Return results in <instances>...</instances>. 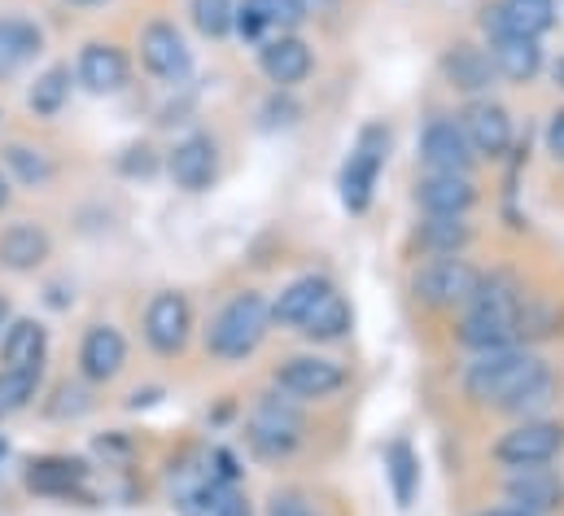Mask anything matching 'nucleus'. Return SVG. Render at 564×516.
<instances>
[{
	"label": "nucleus",
	"mask_w": 564,
	"mask_h": 516,
	"mask_svg": "<svg viewBox=\"0 0 564 516\" xmlns=\"http://www.w3.org/2000/svg\"><path fill=\"white\" fill-rule=\"evenodd\" d=\"M525 284L512 271H481V284L473 302L464 307L459 320V346L473 355L499 351V346H521V307H525Z\"/></svg>",
	"instance_id": "1"
},
{
	"label": "nucleus",
	"mask_w": 564,
	"mask_h": 516,
	"mask_svg": "<svg viewBox=\"0 0 564 516\" xmlns=\"http://www.w3.org/2000/svg\"><path fill=\"white\" fill-rule=\"evenodd\" d=\"M268 333H272V302L259 289H246V293H232L215 311L206 329V351L219 364H241L263 346Z\"/></svg>",
	"instance_id": "2"
},
{
	"label": "nucleus",
	"mask_w": 564,
	"mask_h": 516,
	"mask_svg": "<svg viewBox=\"0 0 564 516\" xmlns=\"http://www.w3.org/2000/svg\"><path fill=\"white\" fill-rule=\"evenodd\" d=\"M547 373V364L530 351V346H499V351H481L468 368H464V394L481 407L503 411L508 398H517L530 381H539Z\"/></svg>",
	"instance_id": "3"
},
{
	"label": "nucleus",
	"mask_w": 564,
	"mask_h": 516,
	"mask_svg": "<svg viewBox=\"0 0 564 516\" xmlns=\"http://www.w3.org/2000/svg\"><path fill=\"white\" fill-rule=\"evenodd\" d=\"M302 411H297V402L281 394V389H268V394H259L254 398V407H250V416H246V442H250V451L259 455V460H289L297 447H302Z\"/></svg>",
	"instance_id": "4"
},
{
	"label": "nucleus",
	"mask_w": 564,
	"mask_h": 516,
	"mask_svg": "<svg viewBox=\"0 0 564 516\" xmlns=\"http://www.w3.org/2000/svg\"><path fill=\"white\" fill-rule=\"evenodd\" d=\"M477 284H481V267L468 262L464 255L429 258L412 276V293L429 311H464L473 302Z\"/></svg>",
	"instance_id": "5"
},
{
	"label": "nucleus",
	"mask_w": 564,
	"mask_h": 516,
	"mask_svg": "<svg viewBox=\"0 0 564 516\" xmlns=\"http://www.w3.org/2000/svg\"><path fill=\"white\" fill-rule=\"evenodd\" d=\"M386 153H390V128L368 123V128L359 131V144H355V153L346 158L341 180H337V189H341V206H346L350 215H364V211L372 206V193H377Z\"/></svg>",
	"instance_id": "6"
},
{
	"label": "nucleus",
	"mask_w": 564,
	"mask_h": 516,
	"mask_svg": "<svg viewBox=\"0 0 564 516\" xmlns=\"http://www.w3.org/2000/svg\"><path fill=\"white\" fill-rule=\"evenodd\" d=\"M564 451V424L552 416H539V420H517L508 433H499V442L490 447V455L503 464V469H539V464H552Z\"/></svg>",
	"instance_id": "7"
},
{
	"label": "nucleus",
	"mask_w": 564,
	"mask_h": 516,
	"mask_svg": "<svg viewBox=\"0 0 564 516\" xmlns=\"http://www.w3.org/2000/svg\"><path fill=\"white\" fill-rule=\"evenodd\" d=\"M141 329L153 355H162V359L184 355V346L193 337V302H188V293H180V289L153 293L149 307H144Z\"/></svg>",
	"instance_id": "8"
},
{
	"label": "nucleus",
	"mask_w": 564,
	"mask_h": 516,
	"mask_svg": "<svg viewBox=\"0 0 564 516\" xmlns=\"http://www.w3.org/2000/svg\"><path fill=\"white\" fill-rule=\"evenodd\" d=\"M141 66L166 88H175V84H184L193 75V49H188V40H184V31L175 22H166V18L144 22Z\"/></svg>",
	"instance_id": "9"
},
{
	"label": "nucleus",
	"mask_w": 564,
	"mask_h": 516,
	"mask_svg": "<svg viewBox=\"0 0 564 516\" xmlns=\"http://www.w3.org/2000/svg\"><path fill=\"white\" fill-rule=\"evenodd\" d=\"M272 386L289 394L293 402H324L346 386V368L328 355H293L272 373Z\"/></svg>",
	"instance_id": "10"
},
{
	"label": "nucleus",
	"mask_w": 564,
	"mask_h": 516,
	"mask_svg": "<svg viewBox=\"0 0 564 516\" xmlns=\"http://www.w3.org/2000/svg\"><path fill=\"white\" fill-rule=\"evenodd\" d=\"M75 84L93 97H119L132 84V57L115 40H88L75 57Z\"/></svg>",
	"instance_id": "11"
},
{
	"label": "nucleus",
	"mask_w": 564,
	"mask_h": 516,
	"mask_svg": "<svg viewBox=\"0 0 564 516\" xmlns=\"http://www.w3.org/2000/svg\"><path fill=\"white\" fill-rule=\"evenodd\" d=\"M166 175L184 193H206L219 180V144L206 131H188L166 153Z\"/></svg>",
	"instance_id": "12"
},
{
	"label": "nucleus",
	"mask_w": 564,
	"mask_h": 516,
	"mask_svg": "<svg viewBox=\"0 0 564 516\" xmlns=\"http://www.w3.org/2000/svg\"><path fill=\"white\" fill-rule=\"evenodd\" d=\"M459 128H464V136H468V144H473L477 158H508V149H512V140H517L512 115H508L499 101H490V97H473V101L464 106V115H459Z\"/></svg>",
	"instance_id": "13"
},
{
	"label": "nucleus",
	"mask_w": 564,
	"mask_h": 516,
	"mask_svg": "<svg viewBox=\"0 0 564 516\" xmlns=\"http://www.w3.org/2000/svg\"><path fill=\"white\" fill-rule=\"evenodd\" d=\"M306 22V0H237V22L232 31L241 40H272V35H293Z\"/></svg>",
	"instance_id": "14"
},
{
	"label": "nucleus",
	"mask_w": 564,
	"mask_h": 516,
	"mask_svg": "<svg viewBox=\"0 0 564 516\" xmlns=\"http://www.w3.org/2000/svg\"><path fill=\"white\" fill-rule=\"evenodd\" d=\"M421 162L424 171H442V175H468L477 153L468 144V136L459 128V119H429L421 131Z\"/></svg>",
	"instance_id": "15"
},
{
	"label": "nucleus",
	"mask_w": 564,
	"mask_h": 516,
	"mask_svg": "<svg viewBox=\"0 0 564 516\" xmlns=\"http://www.w3.org/2000/svg\"><path fill=\"white\" fill-rule=\"evenodd\" d=\"M503 499L512 508H525V513L534 516H552L564 508V482L547 464H539V469H508Z\"/></svg>",
	"instance_id": "16"
},
{
	"label": "nucleus",
	"mask_w": 564,
	"mask_h": 516,
	"mask_svg": "<svg viewBox=\"0 0 564 516\" xmlns=\"http://www.w3.org/2000/svg\"><path fill=\"white\" fill-rule=\"evenodd\" d=\"M123 368H128V337L115 324H93L79 342V377L93 386H106Z\"/></svg>",
	"instance_id": "17"
},
{
	"label": "nucleus",
	"mask_w": 564,
	"mask_h": 516,
	"mask_svg": "<svg viewBox=\"0 0 564 516\" xmlns=\"http://www.w3.org/2000/svg\"><path fill=\"white\" fill-rule=\"evenodd\" d=\"M486 35H525L543 40L556 26V0H499L481 18Z\"/></svg>",
	"instance_id": "18"
},
{
	"label": "nucleus",
	"mask_w": 564,
	"mask_h": 516,
	"mask_svg": "<svg viewBox=\"0 0 564 516\" xmlns=\"http://www.w3.org/2000/svg\"><path fill=\"white\" fill-rule=\"evenodd\" d=\"M259 71L281 88H297L311 71H315V53H311V44L293 31V35H272V40H263L259 44Z\"/></svg>",
	"instance_id": "19"
},
{
	"label": "nucleus",
	"mask_w": 564,
	"mask_h": 516,
	"mask_svg": "<svg viewBox=\"0 0 564 516\" xmlns=\"http://www.w3.org/2000/svg\"><path fill=\"white\" fill-rule=\"evenodd\" d=\"M84 482H88V464L70 455H44L26 464V491L44 499H88Z\"/></svg>",
	"instance_id": "20"
},
{
	"label": "nucleus",
	"mask_w": 564,
	"mask_h": 516,
	"mask_svg": "<svg viewBox=\"0 0 564 516\" xmlns=\"http://www.w3.org/2000/svg\"><path fill=\"white\" fill-rule=\"evenodd\" d=\"M53 258V237L35 219H18L0 228V267L13 276H31Z\"/></svg>",
	"instance_id": "21"
},
{
	"label": "nucleus",
	"mask_w": 564,
	"mask_h": 516,
	"mask_svg": "<svg viewBox=\"0 0 564 516\" xmlns=\"http://www.w3.org/2000/svg\"><path fill=\"white\" fill-rule=\"evenodd\" d=\"M44 53V26L22 13H0V84L22 75Z\"/></svg>",
	"instance_id": "22"
},
{
	"label": "nucleus",
	"mask_w": 564,
	"mask_h": 516,
	"mask_svg": "<svg viewBox=\"0 0 564 516\" xmlns=\"http://www.w3.org/2000/svg\"><path fill=\"white\" fill-rule=\"evenodd\" d=\"M416 206L424 215H468L477 206V184H473V175L424 171L416 180Z\"/></svg>",
	"instance_id": "23"
},
{
	"label": "nucleus",
	"mask_w": 564,
	"mask_h": 516,
	"mask_svg": "<svg viewBox=\"0 0 564 516\" xmlns=\"http://www.w3.org/2000/svg\"><path fill=\"white\" fill-rule=\"evenodd\" d=\"M48 355V329L35 315H9L0 329V368H35Z\"/></svg>",
	"instance_id": "24"
},
{
	"label": "nucleus",
	"mask_w": 564,
	"mask_h": 516,
	"mask_svg": "<svg viewBox=\"0 0 564 516\" xmlns=\"http://www.w3.org/2000/svg\"><path fill=\"white\" fill-rule=\"evenodd\" d=\"M486 53L495 62V75H503L512 84H530L543 71V44L525 40V35H490Z\"/></svg>",
	"instance_id": "25"
},
{
	"label": "nucleus",
	"mask_w": 564,
	"mask_h": 516,
	"mask_svg": "<svg viewBox=\"0 0 564 516\" xmlns=\"http://www.w3.org/2000/svg\"><path fill=\"white\" fill-rule=\"evenodd\" d=\"M442 71H446V84L455 93H468V97H486L490 84H495V62L486 49L477 44H455L446 57H442Z\"/></svg>",
	"instance_id": "26"
},
{
	"label": "nucleus",
	"mask_w": 564,
	"mask_h": 516,
	"mask_svg": "<svg viewBox=\"0 0 564 516\" xmlns=\"http://www.w3.org/2000/svg\"><path fill=\"white\" fill-rule=\"evenodd\" d=\"M0 171L9 175V184H22V189H48L57 180L53 153L40 144H26V140H9L0 149Z\"/></svg>",
	"instance_id": "27"
},
{
	"label": "nucleus",
	"mask_w": 564,
	"mask_h": 516,
	"mask_svg": "<svg viewBox=\"0 0 564 516\" xmlns=\"http://www.w3.org/2000/svg\"><path fill=\"white\" fill-rule=\"evenodd\" d=\"M412 241L429 258L464 255L473 246V224H468V215H424L416 233H412Z\"/></svg>",
	"instance_id": "28"
},
{
	"label": "nucleus",
	"mask_w": 564,
	"mask_h": 516,
	"mask_svg": "<svg viewBox=\"0 0 564 516\" xmlns=\"http://www.w3.org/2000/svg\"><path fill=\"white\" fill-rule=\"evenodd\" d=\"M328 289H333V280H324V276H297V280H289L281 293L272 298V324H281V329H302L306 315L315 311V302H319Z\"/></svg>",
	"instance_id": "29"
},
{
	"label": "nucleus",
	"mask_w": 564,
	"mask_h": 516,
	"mask_svg": "<svg viewBox=\"0 0 564 516\" xmlns=\"http://www.w3.org/2000/svg\"><path fill=\"white\" fill-rule=\"evenodd\" d=\"M70 93H75V71H70V62H53V66H44V71L35 75V84L26 88V110H31L35 119H57V115L66 110Z\"/></svg>",
	"instance_id": "30"
},
{
	"label": "nucleus",
	"mask_w": 564,
	"mask_h": 516,
	"mask_svg": "<svg viewBox=\"0 0 564 516\" xmlns=\"http://www.w3.org/2000/svg\"><path fill=\"white\" fill-rule=\"evenodd\" d=\"M350 324H355V311H350V302L337 293V289H328L319 302H315V311L306 315V324L297 329L306 342H341L346 333H350Z\"/></svg>",
	"instance_id": "31"
},
{
	"label": "nucleus",
	"mask_w": 564,
	"mask_h": 516,
	"mask_svg": "<svg viewBox=\"0 0 564 516\" xmlns=\"http://www.w3.org/2000/svg\"><path fill=\"white\" fill-rule=\"evenodd\" d=\"M386 473H390V486H394L399 508H412V499L421 491V460H416V451L403 438L386 447Z\"/></svg>",
	"instance_id": "32"
},
{
	"label": "nucleus",
	"mask_w": 564,
	"mask_h": 516,
	"mask_svg": "<svg viewBox=\"0 0 564 516\" xmlns=\"http://www.w3.org/2000/svg\"><path fill=\"white\" fill-rule=\"evenodd\" d=\"M44 381V364L35 368H0V416H13L22 407H31V398L40 394Z\"/></svg>",
	"instance_id": "33"
},
{
	"label": "nucleus",
	"mask_w": 564,
	"mask_h": 516,
	"mask_svg": "<svg viewBox=\"0 0 564 516\" xmlns=\"http://www.w3.org/2000/svg\"><path fill=\"white\" fill-rule=\"evenodd\" d=\"M552 402H556V377H552V368H547L539 381H530L517 398H508L503 411H508L512 420H539V416H547Z\"/></svg>",
	"instance_id": "34"
},
{
	"label": "nucleus",
	"mask_w": 564,
	"mask_h": 516,
	"mask_svg": "<svg viewBox=\"0 0 564 516\" xmlns=\"http://www.w3.org/2000/svg\"><path fill=\"white\" fill-rule=\"evenodd\" d=\"M188 13H193V26H197L202 35L224 40V35H232L237 0H193V4H188Z\"/></svg>",
	"instance_id": "35"
},
{
	"label": "nucleus",
	"mask_w": 564,
	"mask_h": 516,
	"mask_svg": "<svg viewBox=\"0 0 564 516\" xmlns=\"http://www.w3.org/2000/svg\"><path fill=\"white\" fill-rule=\"evenodd\" d=\"M206 516H254L250 513V499L237 482H219L210 491V504H206Z\"/></svg>",
	"instance_id": "36"
},
{
	"label": "nucleus",
	"mask_w": 564,
	"mask_h": 516,
	"mask_svg": "<svg viewBox=\"0 0 564 516\" xmlns=\"http://www.w3.org/2000/svg\"><path fill=\"white\" fill-rule=\"evenodd\" d=\"M119 171H123V175H153V171H158V153H153V144H132V149H123Z\"/></svg>",
	"instance_id": "37"
},
{
	"label": "nucleus",
	"mask_w": 564,
	"mask_h": 516,
	"mask_svg": "<svg viewBox=\"0 0 564 516\" xmlns=\"http://www.w3.org/2000/svg\"><path fill=\"white\" fill-rule=\"evenodd\" d=\"M268 516H315V513L306 508V499H302V495H276V499H272V513Z\"/></svg>",
	"instance_id": "38"
},
{
	"label": "nucleus",
	"mask_w": 564,
	"mask_h": 516,
	"mask_svg": "<svg viewBox=\"0 0 564 516\" xmlns=\"http://www.w3.org/2000/svg\"><path fill=\"white\" fill-rule=\"evenodd\" d=\"M547 153L564 166V110H556L552 123H547Z\"/></svg>",
	"instance_id": "39"
},
{
	"label": "nucleus",
	"mask_w": 564,
	"mask_h": 516,
	"mask_svg": "<svg viewBox=\"0 0 564 516\" xmlns=\"http://www.w3.org/2000/svg\"><path fill=\"white\" fill-rule=\"evenodd\" d=\"M9 202H13V184H9V175L0 171V215L9 211Z\"/></svg>",
	"instance_id": "40"
},
{
	"label": "nucleus",
	"mask_w": 564,
	"mask_h": 516,
	"mask_svg": "<svg viewBox=\"0 0 564 516\" xmlns=\"http://www.w3.org/2000/svg\"><path fill=\"white\" fill-rule=\"evenodd\" d=\"M477 516H534V513H525V508H512V504H499V508H486V513H477Z\"/></svg>",
	"instance_id": "41"
},
{
	"label": "nucleus",
	"mask_w": 564,
	"mask_h": 516,
	"mask_svg": "<svg viewBox=\"0 0 564 516\" xmlns=\"http://www.w3.org/2000/svg\"><path fill=\"white\" fill-rule=\"evenodd\" d=\"M4 324H9V298L0 293V329H4Z\"/></svg>",
	"instance_id": "42"
},
{
	"label": "nucleus",
	"mask_w": 564,
	"mask_h": 516,
	"mask_svg": "<svg viewBox=\"0 0 564 516\" xmlns=\"http://www.w3.org/2000/svg\"><path fill=\"white\" fill-rule=\"evenodd\" d=\"M75 9H97V4H110V0H70Z\"/></svg>",
	"instance_id": "43"
},
{
	"label": "nucleus",
	"mask_w": 564,
	"mask_h": 516,
	"mask_svg": "<svg viewBox=\"0 0 564 516\" xmlns=\"http://www.w3.org/2000/svg\"><path fill=\"white\" fill-rule=\"evenodd\" d=\"M552 75H556V84H561V88H564V57H561V62H556V71H552Z\"/></svg>",
	"instance_id": "44"
},
{
	"label": "nucleus",
	"mask_w": 564,
	"mask_h": 516,
	"mask_svg": "<svg viewBox=\"0 0 564 516\" xmlns=\"http://www.w3.org/2000/svg\"><path fill=\"white\" fill-rule=\"evenodd\" d=\"M0 460H4V438H0Z\"/></svg>",
	"instance_id": "45"
}]
</instances>
